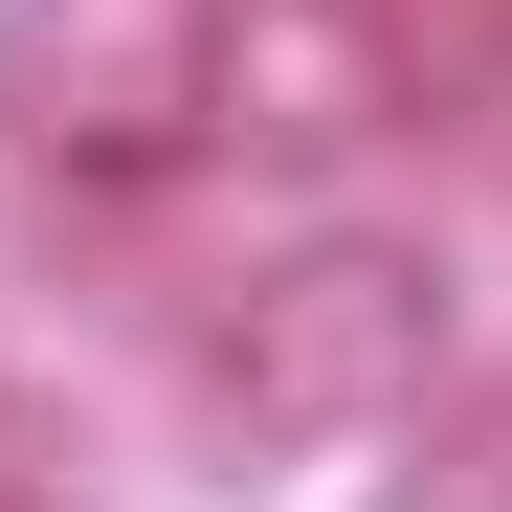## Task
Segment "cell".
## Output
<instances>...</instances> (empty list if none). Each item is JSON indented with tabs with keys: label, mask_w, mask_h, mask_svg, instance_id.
<instances>
[{
	"label": "cell",
	"mask_w": 512,
	"mask_h": 512,
	"mask_svg": "<svg viewBox=\"0 0 512 512\" xmlns=\"http://www.w3.org/2000/svg\"><path fill=\"white\" fill-rule=\"evenodd\" d=\"M423 379H446V245L423 223H312L223 312V401L268 423V446H357V423H401Z\"/></svg>",
	"instance_id": "obj_1"
},
{
	"label": "cell",
	"mask_w": 512,
	"mask_h": 512,
	"mask_svg": "<svg viewBox=\"0 0 512 512\" xmlns=\"http://www.w3.org/2000/svg\"><path fill=\"white\" fill-rule=\"evenodd\" d=\"M223 112H245L223 0H0V134L45 179H179Z\"/></svg>",
	"instance_id": "obj_2"
}]
</instances>
